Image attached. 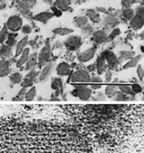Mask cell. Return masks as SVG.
I'll return each mask as SVG.
<instances>
[{
    "label": "cell",
    "mask_w": 144,
    "mask_h": 153,
    "mask_svg": "<svg viewBox=\"0 0 144 153\" xmlns=\"http://www.w3.org/2000/svg\"><path fill=\"white\" fill-rule=\"evenodd\" d=\"M96 100H105V94H103L101 92H99L98 94H96Z\"/></svg>",
    "instance_id": "obj_49"
},
{
    "label": "cell",
    "mask_w": 144,
    "mask_h": 153,
    "mask_svg": "<svg viewBox=\"0 0 144 153\" xmlns=\"http://www.w3.org/2000/svg\"><path fill=\"white\" fill-rule=\"evenodd\" d=\"M51 57V49L49 47H43L39 53H38V67L42 68L47 62L49 61Z\"/></svg>",
    "instance_id": "obj_5"
},
{
    "label": "cell",
    "mask_w": 144,
    "mask_h": 153,
    "mask_svg": "<svg viewBox=\"0 0 144 153\" xmlns=\"http://www.w3.org/2000/svg\"><path fill=\"white\" fill-rule=\"evenodd\" d=\"M90 79L91 77L88 72L85 70H79L72 74L71 81L73 83H86L89 82Z\"/></svg>",
    "instance_id": "obj_3"
},
{
    "label": "cell",
    "mask_w": 144,
    "mask_h": 153,
    "mask_svg": "<svg viewBox=\"0 0 144 153\" xmlns=\"http://www.w3.org/2000/svg\"><path fill=\"white\" fill-rule=\"evenodd\" d=\"M28 43V36H24V38L18 41V43L17 44V47H16V53H15V56L18 57L21 54V53L24 51V49L26 47Z\"/></svg>",
    "instance_id": "obj_18"
},
{
    "label": "cell",
    "mask_w": 144,
    "mask_h": 153,
    "mask_svg": "<svg viewBox=\"0 0 144 153\" xmlns=\"http://www.w3.org/2000/svg\"><path fill=\"white\" fill-rule=\"evenodd\" d=\"M36 0H19L18 1L17 8L22 13H29L30 10L36 5Z\"/></svg>",
    "instance_id": "obj_4"
},
{
    "label": "cell",
    "mask_w": 144,
    "mask_h": 153,
    "mask_svg": "<svg viewBox=\"0 0 144 153\" xmlns=\"http://www.w3.org/2000/svg\"><path fill=\"white\" fill-rule=\"evenodd\" d=\"M29 53H30V49L29 48H24V51L21 53L20 58L18 59V61H17V67H21L22 65H24V63H26L27 59L29 58Z\"/></svg>",
    "instance_id": "obj_25"
},
{
    "label": "cell",
    "mask_w": 144,
    "mask_h": 153,
    "mask_svg": "<svg viewBox=\"0 0 144 153\" xmlns=\"http://www.w3.org/2000/svg\"><path fill=\"white\" fill-rule=\"evenodd\" d=\"M118 88L120 89V91L122 93L126 94H128V95H134V93L132 90V88L130 86H128V85H125V84H118Z\"/></svg>",
    "instance_id": "obj_30"
},
{
    "label": "cell",
    "mask_w": 144,
    "mask_h": 153,
    "mask_svg": "<svg viewBox=\"0 0 144 153\" xmlns=\"http://www.w3.org/2000/svg\"><path fill=\"white\" fill-rule=\"evenodd\" d=\"M27 88H23L19 92H18V94H17V97L18 98H13V101H21L22 100V98L24 97L25 94H26V91H27V89H26Z\"/></svg>",
    "instance_id": "obj_37"
},
{
    "label": "cell",
    "mask_w": 144,
    "mask_h": 153,
    "mask_svg": "<svg viewBox=\"0 0 144 153\" xmlns=\"http://www.w3.org/2000/svg\"><path fill=\"white\" fill-rule=\"evenodd\" d=\"M141 59H142V55H141V54H140V55H137V56H135V57H133L132 59H130L129 61H128V62L124 65L123 68H124V69L131 68L133 67H134L135 65H137V63L139 62V60Z\"/></svg>",
    "instance_id": "obj_29"
},
{
    "label": "cell",
    "mask_w": 144,
    "mask_h": 153,
    "mask_svg": "<svg viewBox=\"0 0 144 153\" xmlns=\"http://www.w3.org/2000/svg\"><path fill=\"white\" fill-rule=\"evenodd\" d=\"M120 33V30L119 28H114L113 31H112V33L109 34V36H108V38L109 39H114L115 37H117V36L119 35Z\"/></svg>",
    "instance_id": "obj_42"
},
{
    "label": "cell",
    "mask_w": 144,
    "mask_h": 153,
    "mask_svg": "<svg viewBox=\"0 0 144 153\" xmlns=\"http://www.w3.org/2000/svg\"><path fill=\"white\" fill-rule=\"evenodd\" d=\"M137 74H138L139 79L143 82V81L144 70H143V67H142L141 65H140V66H138V68H137Z\"/></svg>",
    "instance_id": "obj_43"
},
{
    "label": "cell",
    "mask_w": 144,
    "mask_h": 153,
    "mask_svg": "<svg viewBox=\"0 0 144 153\" xmlns=\"http://www.w3.org/2000/svg\"><path fill=\"white\" fill-rule=\"evenodd\" d=\"M9 34L8 33V28L6 25H4L1 31H0V43H4L5 41V39H7V36Z\"/></svg>",
    "instance_id": "obj_35"
},
{
    "label": "cell",
    "mask_w": 144,
    "mask_h": 153,
    "mask_svg": "<svg viewBox=\"0 0 144 153\" xmlns=\"http://www.w3.org/2000/svg\"><path fill=\"white\" fill-rule=\"evenodd\" d=\"M11 1H19V0H11Z\"/></svg>",
    "instance_id": "obj_53"
},
{
    "label": "cell",
    "mask_w": 144,
    "mask_h": 153,
    "mask_svg": "<svg viewBox=\"0 0 144 153\" xmlns=\"http://www.w3.org/2000/svg\"><path fill=\"white\" fill-rule=\"evenodd\" d=\"M38 62V53H33L31 55H29V58L26 61L25 65V70H31L32 69Z\"/></svg>",
    "instance_id": "obj_17"
},
{
    "label": "cell",
    "mask_w": 144,
    "mask_h": 153,
    "mask_svg": "<svg viewBox=\"0 0 144 153\" xmlns=\"http://www.w3.org/2000/svg\"><path fill=\"white\" fill-rule=\"evenodd\" d=\"M134 56V52H131V51H121L119 53V59L118 61L120 60H127V59H132Z\"/></svg>",
    "instance_id": "obj_28"
},
{
    "label": "cell",
    "mask_w": 144,
    "mask_h": 153,
    "mask_svg": "<svg viewBox=\"0 0 144 153\" xmlns=\"http://www.w3.org/2000/svg\"><path fill=\"white\" fill-rule=\"evenodd\" d=\"M105 59L108 61V66L111 68H115L118 64V59L114 53H107V54L105 55Z\"/></svg>",
    "instance_id": "obj_20"
},
{
    "label": "cell",
    "mask_w": 144,
    "mask_h": 153,
    "mask_svg": "<svg viewBox=\"0 0 144 153\" xmlns=\"http://www.w3.org/2000/svg\"><path fill=\"white\" fill-rule=\"evenodd\" d=\"M53 17H54V15H53V13H52V12H43L38 13V14H37V15H35V16L33 17V19H34L36 21H38V22L46 24V23H47L48 21H49L51 19H52Z\"/></svg>",
    "instance_id": "obj_10"
},
{
    "label": "cell",
    "mask_w": 144,
    "mask_h": 153,
    "mask_svg": "<svg viewBox=\"0 0 144 153\" xmlns=\"http://www.w3.org/2000/svg\"><path fill=\"white\" fill-rule=\"evenodd\" d=\"M117 80H115L114 83H112V84H109L108 86H106V88H105V93L106 95L108 97H113L114 96L115 94L117 93L118 91V84H117Z\"/></svg>",
    "instance_id": "obj_16"
},
{
    "label": "cell",
    "mask_w": 144,
    "mask_h": 153,
    "mask_svg": "<svg viewBox=\"0 0 144 153\" xmlns=\"http://www.w3.org/2000/svg\"><path fill=\"white\" fill-rule=\"evenodd\" d=\"M17 37V34H14V33H9L7 36V45H10L12 46L15 43V39Z\"/></svg>",
    "instance_id": "obj_39"
},
{
    "label": "cell",
    "mask_w": 144,
    "mask_h": 153,
    "mask_svg": "<svg viewBox=\"0 0 144 153\" xmlns=\"http://www.w3.org/2000/svg\"><path fill=\"white\" fill-rule=\"evenodd\" d=\"M89 82L98 83V84H102L103 81H102V79H101L100 77H98V76H95V77H93V78H91V79H90V82Z\"/></svg>",
    "instance_id": "obj_46"
},
{
    "label": "cell",
    "mask_w": 144,
    "mask_h": 153,
    "mask_svg": "<svg viewBox=\"0 0 144 153\" xmlns=\"http://www.w3.org/2000/svg\"><path fill=\"white\" fill-rule=\"evenodd\" d=\"M0 153H93L68 125L41 118L0 119Z\"/></svg>",
    "instance_id": "obj_1"
},
{
    "label": "cell",
    "mask_w": 144,
    "mask_h": 153,
    "mask_svg": "<svg viewBox=\"0 0 144 153\" xmlns=\"http://www.w3.org/2000/svg\"><path fill=\"white\" fill-rule=\"evenodd\" d=\"M5 25L7 26L8 30L12 31L13 33L18 32L23 26V19H21V17L18 15H13L8 19Z\"/></svg>",
    "instance_id": "obj_2"
},
{
    "label": "cell",
    "mask_w": 144,
    "mask_h": 153,
    "mask_svg": "<svg viewBox=\"0 0 144 153\" xmlns=\"http://www.w3.org/2000/svg\"><path fill=\"white\" fill-rule=\"evenodd\" d=\"M134 15V11L131 8H125L122 11V16L124 17V19L128 20H130Z\"/></svg>",
    "instance_id": "obj_34"
},
{
    "label": "cell",
    "mask_w": 144,
    "mask_h": 153,
    "mask_svg": "<svg viewBox=\"0 0 144 153\" xmlns=\"http://www.w3.org/2000/svg\"><path fill=\"white\" fill-rule=\"evenodd\" d=\"M80 44H81V38L80 36H70L64 42V45L67 47V49L72 51L76 50L80 46Z\"/></svg>",
    "instance_id": "obj_6"
},
{
    "label": "cell",
    "mask_w": 144,
    "mask_h": 153,
    "mask_svg": "<svg viewBox=\"0 0 144 153\" xmlns=\"http://www.w3.org/2000/svg\"><path fill=\"white\" fill-rule=\"evenodd\" d=\"M134 14H138V15H142L143 16V6H138L136 9H135V12H134Z\"/></svg>",
    "instance_id": "obj_47"
},
{
    "label": "cell",
    "mask_w": 144,
    "mask_h": 153,
    "mask_svg": "<svg viewBox=\"0 0 144 153\" xmlns=\"http://www.w3.org/2000/svg\"><path fill=\"white\" fill-rule=\"evenodd\" d=\"M103 24L108 28H114L119 24V21L116 18H114L113 16H107L103 19Z\"/></svg>",
    "instance_id": "obj_21"
},
{
    "label": "cell",
    "mask_w": 144,
    "mask_h": 153,
    "mask_svg": "<svg viewBox=\"0 0 144 153\" xmlns=\"http://www.w3.org/2000/svg\"><path fill=\"white\" fill-rule=\"evenodd\" d=\"M114 100H115V101H127V100H128V97H127V94L122 93V92L120 91V92H117V93L115 94Z\"/></svg>",
    "instance_id": "obj_36"
},
{
    "label": "cell",
    "mask_w": 144,
    "mask_h": 153,
    "mask_svg": "<svg viewBox=\"0 0 144 153\" xmlns=\"http://www.w3.org/2000/svg\"><path fill=\"white\" fill-rule=\"evenodd\" d=\"M37 93V88L35 87H32L28 91H26V94L24 95L25 97V100L28 101V102H31L34 99V97L36 96Z\"/></svg>",
    "instance_id": "obj_31"
},
{
    "label": "cell",
    "mask_w": 144,
    "mask_h": 153,
    "mask_svg": "<svg viewBox=\"0 0 144 153\" xmlns=\"http://www.w3.org/2000/svg\"><path fill=\"white\" fill-rule=\"evenodd\" d=\"M95 65L97 71H98V74H103L107 69V65H106V62H105V56H101V57H100L99 59H97V62H96Z\"/></svg>",
    "instance_id": "obj_22"
},
{
    "label": "cell",
    "mask_w": 144,
    "mask_h": 153,
    "mask_svg": "<svg viewBox=\"0 0 144 153\" xmlns=\"http://www.w3.org/2000/svg\"><path fill=\"white\" fill-rule=\"evenodd\" d=\"M96 48L95 47H91L87 50H86L84 52H82L79 56H78V59L80 62H86L90 59L94 58L95 54Z\"/></svg>",
    "instance_id": "obj_9"
},
{
    "label": "cell",
    "mask_w": 144,
    "mask_h": 153,
    "mask_svg": "<svg viewBox=\"0 0 144 153\" xmlns=\"http://www.w3.org/2000/svg\"><path fill=\"white\" fill-rule=\"evenodd\" d=\"M56 72H57V74L60 76H66L71 73V68L67 63L61 62L57 66Z\"/></svg>",
    "instance_id": "obj_11"
},
{
    "label": "cell",
    "mask_w": 144,
    "mask_h": 153,
    "mask_svg": "<svg viewBox=\"0 0 144 153\" xmlns=\"http://www.w3.org/2000/svg\"><path fill=\"white\" fill-rule=\"evenodd\" d=\"M95 11L98 12H104V13L107 12V10L105 8H103V7H97Z\"/></svg>",
    "instance_id": "obj_51"
},
{
    "label": "cell",
    "mask_w": 144,
    "mask_h": 153,
    "mask_svg": "<svg viewBox=\"0 0 144 153\" xmlns=\"http://www.w3.org/2000/svg\"><path fill=\"white\" fill-rule=\"evenodd\" d=\"M93 38L96 43L101 44L108 39V34L103 30H98V31L93 33Z\"/></svg>",
    "instance_id": "obj_13"
},
{
    "label": "cell",
    "mask_w": 144,
    "mask_h": 153,
    "mask_svg": "<svg viewBox=\"0 0 144 153\" xmlns=\"http://www.w3.org/2000/svg\"><path fill=\"white\" fill-rule=\"evenodd\" d=\"M135 0H122L121 4L124 8H131L133 4H134Z\"/></svg>",
    "instance_id": "obj_38"
},
{
    "label": "cell",
    "mask_w": 144,
    "mask_h": 153,
    "mask_svg": "<svg viewBox=\"0 0 144 153\" xmlns=\"http://www.w3.org/2000/svg\"><path fill=\"white\" fill-rule=\"evenodd\" d=\"M105 80H106V82H109L112 80V73H111V71H107V73H106V74H105Z\"/></svg>",
    "instance_id": "obj_48"
},
{
    "label": "cell",
    "mask_w": 144,
    "mask_h": 153,
    "mask_svg": "<svg viewBox=\"0 0 144 153\" xmlns=\"http://www.w3.org/2000/svg\"><path fill=\"white\" fill-rule=\"evenodd\" d=\"M73 23L77 27L82 29L88 24V19L84 16H77L73 19Z\"/></svg>",
    "instance_id": "obj_23"
},
{
    "label": "cell",
    "mask_w": 144,
    "mask_h": 153,
    "mask_svg": "<svg viewBox=\"0 0 144 153\" xmlns=\"http://www.w3.org/2000/svg\"><path fill=\"white\" fill-rule=\"evenodd\" d=\"M52 70H53V65H52V63H49L48 65H47V66L43 68V70L41 71L40 75H39V81H40L41 82H46L48 78H49V76L52 74Z\"/></svg>",
    "instance_id": "obj_12"
},
{
    "label": "cell",
    "mask_w": 144,
    "mask_h": 153,
    "mask_svg": "<svg viewBox=\"0 0 144 153\" xmlns=\"http://www.w3.org/2000/svg\"><path fill=\"white\" fill-rule=\"evenodd\" d=\"M10 71V66L9 62L3 59L0 61V77H4L9 74Z\"/></svg>",
    "instance_id": "obj_24"
},
{
    "label": "cell",
    "mask_w": 144,
    "mask_h": 153,
    "mask_svg": "<svg viewBox=\"0 0 144 153\" xmlns=\"http://www.w3.org/2000/svg\"><path fill=\"white\" fill-rule=\"evenodd\" d=\"M22 80H23V76L19 73H14L10 77V81L13 84H19V83H21Z\"/></svg>",
    "instance_id": "obj_33"
},
{
    "label": "cell",
    "mask_w": 144,
    "mask_h": 153,
    "mask_svg": "<svg viewBox=\"0 0 144 153\" xmlns=\"http://www.w3.org/2000/svg\"><path fill=\"white\" fill-rule=\"evenodd\" d=\"M86 18L89 19L94 23H99L100 21V14L98 13V12H96L95 10H94V9H88V10H86Z\"/></svg>",
    "instance_id": "obj_19"
},
{
    "label": "cell",
    "mask_w": 144,
    "mask_h": 153,
    "mask_svg": "<svg viewBox=\"0 0 144 153\" xmlns=\"http://www.w3.org/2000/svg\"><path fill=\"white\" fill-rule=\"evenodd\" d=\"M12 47L5 46L3 47L0 49V57L3 59H8L12 57Z\"/></svg>",
    "instance_id": "obj_26"
},
{
    "label": "cell",
    "mask_w": 144,
    "mask_h": 153,
    "mask_svg": "<svg viewBox=\"0 0 144 153\" xmlns=\"http://www.w3.org/2000/svg\"><path fill=\"white\" fill-rule=\"evenodd\" d=\"M39 74V72L38 71H35L34 69H31L30 72L26 74V76L24 77V81L21 82V85L23 88H28V87H31L34 81L36 80L37 76Z\"/></svg>",
    "instance_id": "obj_7"
},
{
    "label": "cell",
    "mask_w": 144,
    "mask_h": 153,
    "mask_svg": "<svg viewBox=\"0 0 144 153\" xmlns=\"http://www.w3.org/2000/svg\"><path fill=\"white\" fill-rule=\"evenodd\" d=\"M52 32H53L55 34L65 36L68 35V34L73 33V30H72V29H70V28H66V27H59V28H55Z\"/></svg>",
    "instance_id": "obj_27"
},
{
    "label": "cell",
    "mask_w": 144,
    "mask_h": 153,
    "mask_svg": "<svg viewBox=\"0 0 144 153\" xmlns=\"http://www.w3.org/2000/svg\"><path fill=\"white\" fill-rule=\"evenodd\" d=\"M129 21H130L129 22L130 26L134 30H140L143 27L144 19L143 16H142V15L134 14Z\"/></svg>",
    "instance_id": "obj_8"
},
{
    "label": "cell",
    "mask_w": 144,
    "mask_h": 153,
    "mask_svg": "<svg viewBox=\"0 0 144 153\" xmlns=\"http://www.w3.org/2000/svg\"><path fill=\"white\" fill-rule=\"evenodd\" d=\"M131 88H132V90L134 91V94H138V93L143 92V88L138 84H134Z\"/></svg>",
    "instance_id": "obj_44"
},
{
    "label": "cell",
    "mask_w": 144,
    "mask_h": 153,
    "mask_svg": "<svg viewBox=\"0 0 144 153\" xmlns=\"http://www.w3.org/2000/svg\"><path fill=\"white\" fill-rule=\"evenodd\" d=\"M51 10H52V12L54 16H56V17H58V18L62 16V11H60V9H58L56 6H52V7L51 8Z\"/></svg>",
    "instance_id": "obj_45"
},
{
    "label": "cell",
    "mask_w": 144,
    "mask_h": 153,
    "mask_svg": "<svg viewBox=\"0 0 144 153\" xmlns=\"http://www.w3.org/2000/svg\"><path fill=\"white\" fill-rule=\"evenodd\" d=\"M21 31L22 33L25 34V35H28L32 33V27L29 25H23L22 28H21Z\"/></svg>",
    "instance_id": "obj_40"
},
{
    "label": "cell",
    "mask_w": 144,
    "mask_h": 153,
    "mask_svg": "<svg viewBox=\"0 0 144 153\" xmlns=\"http://www.w3.org/2000/svg\"><path fill=\"white\" fill-rule=\"evenodd\" d=\"M91 94H92L91 88L87 87L86 85L85 87H83L82 88L78 89V96L82 101H87V100H89V98L91 97Z\"/></svg>",
    "instance_id": "obj_14"
},
{
    "label": "cell",
    "mask_w": 144,
    "mask_h": 153,
    "mask_svg": "<svg viewBox=\"0 0 144 153\" xmlns=\"http://www.w3.org/2000/svg\"><path fill=\"white\" fill-rule=\"evenodd\" d=\"M101 86H102V84H98V83H92L91 84V88H93V89H100V88H101Z\"/></svg>",
    "instance_id": "obj_50"
},
{
    "label": "cell",
    "mask_w": 144,
    "mask_h": 153,
    "mask_svg": "<svg viewBox=\"0 0 144 153\" xmlns=\"http://www.w3.org/2000/svg\"><path fill=\"white\" fill-rule=\"evenodd\" d=\"M93 33H94V26L88 24L81 29V33L84 37H89L93 34Z\"/></svg>",
    "instance_id": "obj_32"
},
{
    "label": "cell",
    "mask_w": 144,
    "mask_h": 153,
    "mask_svg": "<svg viewBox=\"0 0 144 153\" xmlns=\"http://www.w3.org/2000/svg\"><path fill=\"white\" fill-rule=\"evenodd\" d=\"M52 88L53 89H59V88H61L62 87V82H61V81H60V79H55L54 81H53V82L52 84Z\"/></svg>",
    "instance_id": "obj_41"
},
{
    "label": "cell",
    "mask_w": 144,
    "mask_h": 153,
    "mask_svg": "<svg viewBox=\"0 0 144 153\" xmlns=\"http://www.w3.org/2000/svg\"><path fill=\"white\" fill-rule=\"evenodd\" d=\"M71 5V0H55L54 6L60 9L62 12L68 11Z\"/></svg>",
    "instance_id": "obj_15"
},
{
    "label": "cell",
    "mask_w": 144,
    "mask_h": 153,
    "mask_svg": "<svg viewBox=\"0 0 144 153\" xmlns=\"http://www.w3.org/2000/svg\"><path fill=\"white\" fill-rule=\"evenodd\" d=\"M88 71H91V72H93V71L95 70L96 68V65L95 64H93V65H90V66H88Z\"/></svg>",
    "instance_id": "obj_52"
}]
</instances>
